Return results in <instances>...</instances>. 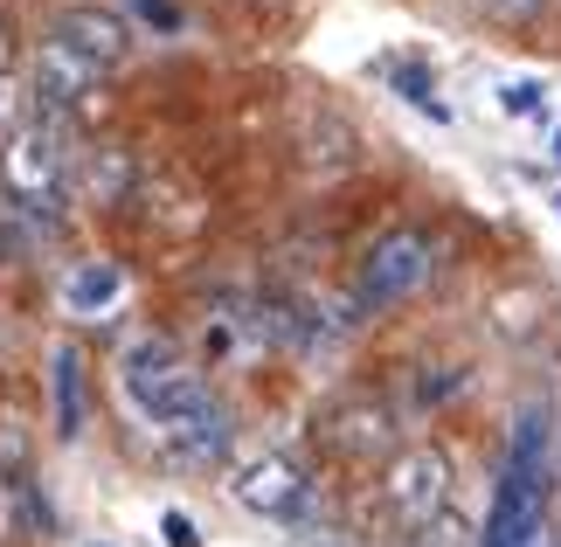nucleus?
Instances as JSON below:
<instances>
[{"label": "nucleus", "instance_id": "obj_8", "mask_svg": "<svg viewBox=\"0 0 561 547\" xmlns=\"http://www.w3.org/2000/svg\"><path fill=\"white\" fill-rule=\"evenodd\" d=\"M49 402H56V436L77 444V436H83V354L70 340L49 354Z\"/></svg>", "mask_w": 561, "mask_h": 547}, {"label": "nucleus", "instance_id": "obj_14", "mask_svg": "<svg viewBox=\"0 0 561 547\" xmlns=\"http://www.w3.org/2000/svg\"><path fill=\"white\" fill-rule=\"evenodd\" d=\"M139 14H146V21H160V29H181V14L167 8V0H139Z\"/></svg>", "mask_w": 561, "mask_h": 547}, {"label": "nucleus", "instance_id": "obj_9", "mask_svg": "<svg viewBox=\"0 0 561 547\" xmlns=\"http://www.w3.org/2000/svg\"><path fill=\"white\" fill-rule=\"evenodd\" d=\"M98 83V70L91 62H77L62 42H42V56H35V91L49 98V104H77L83 91Z\"/></svg>", "mask_w": 561, "mask_h": 547}, {"label": "nucleus", "instance_id": "obj_12", "mask_svg": "<svg viewBox=\"0 0 561 547\" xmlns=\"http://www.w3.org/2000/svg\"><path fill=\"white\" fill-rule=\"evenodd\" d=\"M500 112L506 118H541L548 112V83L541 77H513L506 91H500Z\"/></svg>", "mask_w": 561, "mask_h": 547}, {"label": "nucleus", "instance_id": "obj_4", "mask_svg": "<svg viewBox=\"0 0 561 547\" xmlns=\"http://www.w3.org/2000/svg\"><path fill=\"white\" fill-rule=\"evenodd\" d=\"M381 499H388V513H396L402 527L430 534V527L444 520V506H450V457H444L437 444H409L396 465H388Z\"/></svg>", "mask_w": 561, "mask_h": 547}, {"label": "nucleus", "instance_id": "obj_15", "mask_svg": "<svg viewBox=\"0 0 561 547\" xmlns=\"http://www.w3.org/2000/svg\"><path fill=\"white\" fill-rule=\"evenodd\" d=\"M485 8H492V14H534L541 0H485Z\"/></svg>", "mask_w": 561, "mask_h": 547}, {"label": "nucleus", "instance_id": "obj_10", "mask_svg": "<svg viewBox=\"0 0 561 547\" xmlns=\"http://www.w3.org/2000/svg\"><path fill=\"white\" fill-rule=\"evenodd\" d=\"M8 181L21 194H42L56 181V133H42V125H28L14 146H8Z\"/></svg>", "mask_w": 561, "mask_h": 547}, {"label": "nucleus", "instance_id": "obj_2", "mask_svg": "<svg viewBox=\"0 0 561 547\" xmlns=\"http://www.w3.org/2000/svg\"><path fill=\"white\" fill-rule=\"evenodd\" d=\"M548 499H554V415L541 402H527L513 415L500 478H492L485 520L471 547H527L534 534H548Z\"/></svg>", "mask_w": 561, "mask_h": 547}, {"label": "nucleus", "instance_id": "obj_1", "mask_svg": "<svg viewBox=\"0 0 561 547\" xmlns=\"http://www.w3.org/2000/svg\"><path fill=\"white\" fill-rule=\"evenodd\" d=\"M118 402L139 430H153V444H167L181 465H222L236 430L229 409L208 396V381L187 367L174 340L146 333L118 354Z\"/></svg>", "mask_w": 561, "mask_h": 547}, {"label": "nucleus", "instance_id": "obj_3", "mask_svg": "<svg viewBox=\"0 0 561 547\" xmlns=\"http://www.w3.org/2000/svg\"><path fill=\"white\" fill-rule=\"evenodd\" d=\"M430 277H437V243H430L423 229H388V236L368 243V257H360L354 298L368 305V312H388V305L416 298Z\"/></svg>", "mask_w": 561, "mask_h": 547}, {"label": "nucleus", "instance_id": "obj_13", "mask_svg": "<svg viewBox=\"0 0 561 547\" xmlns=\"http://www.w3.org/2000/svg\"><path fill=\"white\" fill-rule=\"evenodd\" d=\"M160 534H167V547H202V534H194V520H187L181 506L160 513Z\"/></svg>", "mask_w": 561, "mask_h": 547}, {"label": "nucleus", "instance_id": "obj_16", "mask_svg": "<svg viewBox=\"0 0 561 547\" xmlns=\"http://www.w3.org/2000/svg\"><path fill=\"white\" fill-rule=\"evenodd\" d=\"M527 547H561V540H554V534H534V540H527Z\"/></svg>", "mask_w": 561, "mask_h": 547}, {"label": "nucleus", "instance_id": "obj_19", "mask_svg": "<svg viewBox=\"0 0 561 547\" xmlns=\"http://www.w3.org/2000/svg\"><path fill=\"white\" fill-rule=\"evenodd\" d=\"M98 547H104V540H98Z\"/></svg>", "mask_w": 561, "mask_h": 547}, {"label": "nucleus", "instance_id": "obj_11", "mask_svg": "<svg viewBox=\"0 0 561 547\" xmlns=\"http://www.w3.org/2000/svg\"><path fill=\"white\" fill-rule=\"evenodd\" d=\"M388 83H396V91L416 104V112H430V118H450V104L437 98V77L430 70H416V62H388Z\"/></svg>", "mask_w": 561, "mask_h": 547}, {"label": "nucleus", "instance_id": "obj_7", "mask_svg": "<svg viewBox=\"0 0 561 547\" xmlns=\"http://www.w3.org/2000/svg\"><path fill=\"white\" fill-rule=\"evenodd\" d=\"M118 305H125V264H112V257L70 264V277H62V312L70 319H104Z\"/></svg>", "mask_w": 561, "mask_h": 547}, {"label": "nucleus", "instance_id": "obj_6", "mask_svg": "<svg viewBox=\"0 0 561 547\" xmlns=\"http://www.w3.org/2000/svg\"><path fill=\"white\" fill-rule=\"evenodd\" d=\"M49 42H62L77 62H91V70L104 77V70H118L125 56H133V29L112 14V8H70L56 21V35Z\"/></svg>", "mask_w": 561, "mask_h": 547}, {"label": "nucleus", "instance_id": "obj_18", "mask_svg": "<svg viewBox=\"0 0 561 547\" xmlns=\"http://www.w3.org/2000/svg\"><path fill=\"white\" fill-rule=\"evenodd\" d=\"M554 208H561V202H554Z\"/></svg>", "mask_w": 561, "mask_h": 547}, {"label": "nucleus", "instance_id": "obj_17", "mask_svg": "<svg viewBox=\"0 0 561 547\" xmlns=\"http://www.w3.org/2000/svg\"><path fill=\"white\" fill-rule=\"evenodd\" d=\"M548 160H554V167H561V133H554V146H548Z\"/></svg>", "mask_w": 561, "mask_h": 547}, {"label": "nucleus", "instance_id": "obj_5", "mask_svg": "<svg viewBox=\"0 0 561 547\" xmlns=\"http://www.w3.org/2000/svg\"><path fill=\"white\" fill-rule=\"evenodd\" d=\"M236 506L243 513H264V520H298L306 513V471L291 465L285 451H264V457H243V465H236Z\"/></svg>", "mask_w": 561, "mask_h": 547}]
</instances>
